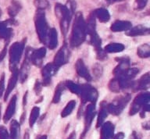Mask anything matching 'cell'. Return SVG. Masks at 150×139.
<instances>
[{"mask_svg": "<svg viewBox=\"0 0 150 139\" xmlns=\"http://www.w3.org/2000/svg\"><path fill=\"white\" fill-rule=\"evenodd\" d=\"M16 95H13V96L12 97L9 105L7 106L6 110L4 116H3V120H4L5 123H6L12 117V116L13 115L14 113H15V110H16Z\"/></svg>", "mask_w": 150, "mask_h": 139, "instance_id": "obj_10", "label": "cell"}, {"mask_svg": "<svg viewBox=\"0 0 150 139\" xmlns=\"http://www.w3.org/2000/svg\"><path fill=\"white\" fill-rule=\"evenodd\" d=\"M94 116H95V106L94 104H90L87 107L86 116H85V130H84V134H85L87 130L88 129Z\"/></svg>", "mask_w": 150, "mask_h": 139, "instance_id": "obj_11", "label": "cell"}, {"mask_svg": "<svg viewBox=\"0 0 150 139\" xmlns=\"http://www.w3.org/2000/svg\"><path fill=\"white\" fill-rule=\"evenodd\" d=\"M57 69L58 68L54 66L53 64H48L46 66H44L42 71L44 86H47L50 84L52 76L56 73V71H57Z\"/></svg>", "mask_w": 150, "mask_h": 139, "instance_id": "obj_5", "label": "cell"}, {"mask_svg": "<svg viewBox=\"0 0 150 139\" xmlns=\"http://www.w3.org/2000/svg\"><path fill=\"white\" fill-rule=\"evenodd\" d=\"M18 70L17 69H14L13 71H12L13 72V74H12L11 78L9 79V83H8V86H7L6 91V93H5L4 96V100L6 101L7 98L9 97V94L11 93V92L13 90V88L16 86V83H17V80H18Z\"/></svg>", "mask_w": 150, "mask_h": 139, "instance_id": "obj_9", "label": "cell"}, {"mask_svg": "<svg viewBox=\"0 0 150 139\" xmlns=\"http://www.w3.org/2000/svg\"><path fill=\"white\" fill-rule=\"evenodd\" d=\"M130 139H141L140 136L138 135V134H137L136 132H133L132 134L131 135V138Z\"/></svg>", "mask_w": 150, "mask_h": 139, "instance_id": "obj_28", "label": "cell"}, {"mask_svg": "<svg viewBox=\"0 0 150 139\" xmlns=\"http://www.w3.org/2000/svg\"><path fill=\"white\" fill-rule=\"evenodd\" d=\"M65 85L73 92V93H74V94L77 95H80L81 89V86L76 85L75 83L72 82V81H67V82L65 84Z\"/></svg>", "mask_w": 150, "mask_h": 139, "instance_id": "obj_21", "label": "cell"}, {"mask_svg": "<svg viewBox=\"0 0 150 139\" xmlns=\"http://www.w3.org/2000/svg\"><path fill=\"white\" fill-rule=\"evenodd\" d=\"M65 84L63 82H60L56 86V91H55V93H54L53 99H52V102L53 103H58L59 102L61 99V95H62L63 92L65 89Z\"/></svg>", "mask_w": 150, "mask_h": 139, "instance_id": "obj_13", "label": "cell"}, {"mask_svg": "<svg viewBox=\"0 0 150 139\" xmlns=\"http://www.w3.org/2000/svg\"><path fill=\"white\" fill-rule=\"evenodd\" d=\"M149 101V93L141 94L138 95L134 100L133 105L131 106V111H130V115H134V113H137L141 108V106L148 104Z\"/></svg>", "mask_w": 150, "mask_h": 139, "instance_id": "obj_4", "label": "cell"}, {"mask_svg": "<svg viewBox=\"0 0 150 139\" xmlns=\"http://www.w3.org/2000/svg\"><path fill=\"white\" fill-rule=\"evenodd\" d=\"M75 69H76V71H77V74L79 76H81V78H84V79H86L87 80H91V77L90 75V73L88 71V69L84 65V62L82 59H78L75 64Z\"/></svg>", "mask_w": 150, "mask_h": 139, "instance_id": "obj_8", "label": "cell"}, {"mask_svg": "<svg viewBox=\"0 0 150 139\" xmlns=\"http://www.w3.org/2000/svg\"><path fill=\"white\" fill-rule=\"evenodd\" d=\"M67 56H66V52L64 48H62L59 51L55 56V59H54L53 65L56 67L59 68V66L63 65L67 62Z\"/></svg>", "mask_w": 150, "mask_h": 139, "instance_id": "obj_12", "label": "cell"}, {"mask_svg": "<svg viewBox=\"0 0 150 139\" xmlns=\"http://www.w3.org/2000/svg\"><path fill=\"white\" fill-rule=\"evenodd\" d=\"M30 70V63H29V57H28V52H26L25 59L21 66V71H18V79L20 78L21 83H23L27 80Z\"/></svg>", "mask_w": 150, "mask_h": 139, "instance_id": "obj_7", "label": "cell"}, {"mask_svg": "<svg viewBox=\"0 0 150 139\" xmlns=\"http://www.w3.org/2000/svg\"><path fill=\"white\" fill-rule=\"evenodd\" d=\"M35 93L37 95H39L40 92H42V85L40 84L39 80H36V83H35Z\"/></svg>", "mask_w": 150, "mask_h": 139, "instance_id": "obj_26", "label": "cell"}, {"mask_svg": "<svg viewBox=\"0 0 150 139\" xmlns=\"http://www.w3.org/2000/svg\"><path fill=\"white\" fill-rule=\"evenodd\" d=\"M38 139H47V137L45 135V136H42V137H39Z\"/></svg>", "mask_w": 150, "mask_h": 139, "instance_id": "obj_29", "label": "cell"}, {"mask_svg": "<svg viewBox=\"0 0 150 139\" xmlns=\"http://www.w3.org/2000/svg\"><path fill=\"white\" fill-rule=\"evenodd\" d=\"M137 54L141 58H148L150 56V47L147 44L141 45L137 50Z\"/></svg>", "mask_w": 150, "mask_h": 139, "instance_id": "obj_16", "label": "cell"}, {"mask_svg": "<svg viewBox=\"0 0 150 139\" xmlns=\"http://www.w3.org/2000/svg\"><path fill=\"white\" fill-rule=\"evenodd\" d=\"M93 73L96 76V78H100L103 73V67L99 64H96L93 66Z\"/></svg>", "mask_w": 150, "mask_h": 139, "instance_id": "obj_23", "label": "cell"}, {"mask_svg": "<svg viewBox=\"0 0 150 139\" xmlns=\"http://www.w3.org/2000/svg\"><path fill=\"white\" fill-rule=\"evenodd\" d=\"M24 47V41L22 43L16 42L12 45L9 49V69L13 71L16 69V65L20 61Z\"/></svg>", "mask_w": 150, "mask_h": 139, "instance_id": "obj_1", "label": "cell"}, {"mask_svg": "<svg viewBox=\"0 0 150 139\" xmlns=\"http://www.w3.org/2000/svg\"><path fill=\"white\" fill-rule=\"evenodd\" d=\"M10 131H11V139H18L20 125L16 120L12 121L10 124Z\"/></svg>", "mask_w": 150, "mask_h": 139, "instance_id": "obj_18", "label": "cell"}, {"mask_svg": "<svg viewBox=\"0 0 150 139\" xmlns=\"http://www.w3.org/2000/svg\"><path fill=\"white\" fill-rule=\"evenodd\" d=\"M113 131V125L110 123H106L104 124L102 133V139H110L112 137V132Z\"/></svg>", "mask_w": 150, "mask_h": 139, "instance_id": "obj_14", "label": "cell"}, {"mask_svg": "<svg viewBox=\"0 0 150 139\" xmlns=\"http://www.w3.org/2000/svg\"><path fill=\"white\" fill-rule=\"evenodd\" d=\"M39 108L38 107H34L31 110L30 116V120H29V124L30 127H32L33 125L35 124V121L37 120L38 116L39 115Z\"/></svg>", "mask_w": 150, "mask_h": 139, "instance_id": "obj_20", "label": "cell"}, {"mask_svg": "<svg viewBox=\"0 0 150 139\" xmlns=\"http://www.w3.org/2000/svg\"><path fill=\"white\" fill-rule=\"evenodd\" d=\"M130 99L131 98H130V95H128L120 98L118 100L115 101L117 102H112V103L108 105V106L106 107L107 108V111L110 112V113H112V114L118 115L123 110L124 106H126V105L129 102Z\"/></svg>", "mask_w": 150, "mask_h": 139, "instance_id": "obj_2", "label": "cell"}, {"mask_svg": "<svg viewBox=\"0 0 150 139\" xmlns=\"http://www.w3.org/2000/svg\"><path fill=\"white\" fill-rule=\"evenodd\" d=\"M46 54V50L45 48H41L38 50H36L30 54L29 59L34 65L37 66H40L42 64V59Z\"/></svg>", "mask_w": 150, "mask_h": 139, "instance_id": "obj_6", "label": "cell"}, {"mask_svg": "<svg viewBox=\"0 0 150 139\" xmlns=\"http://www.w3.org/2000/svg\"><path fill=\"white\" fill-rule=\"evenodd\" d=\"M149 73H147L142 76V78L139 80L136 88L138 90L144 89L149 87Z\"/></svg>", "mask_w": 150, "mask_h": 139, "instance_id": "obj_17", "label": "cell"}, {"mask_svg": "<svg viewBox=\"0 0 150 139\" xmlns=\"http://www.w3.org/2000/svg\"><path fill=\"white\" fill-rule=\"evenodd\" d=\"M124 49V46L122 44H118V43H112L105 46V52H120Z\"/></svg>", "mask_w": 150, "mask_h": 139, "instance_id": "obj_15", "label": "cell"}, {"mask_svg": "<svg viewBox=\"0 0 150 139\" xmlns=\"http://www.w3.org/2000/svg\"><path fill=\"white\" fill-rule=\"evenodd\" d=\"M5 89V73H3L0 78V98L2 95V93Z\"/></svg>", "mask_w": 150, "mask_h": 139, "instance_id": "obj_25", "label": "cell"}, {"mask_svg": "<svg viewBox=\"0 0 150 139\" xmlns=\"http://www.w3.org/2000/svg\"><path fill=\"white\" fill-rule=\"evenodd\" d=\"M6 52H7V46L6 45H5V47L3 48V49L2 50V52H0V62L2 61V59L5 58L6 55Z\"/></svg>", "mask_w": 150, "mask_h": 139, "instance_id": "obj_27", "label": "cell"}, {"mask_svg": "<svg viewBox=\"0 0 150 139\" xmlns=\"http://www.w3.org/2000/svg\"><path fill=\"white\" fill-rule=\"evenodd\" d=\"M0 139H9V134L4 127H0Z\"/></svg>", "mask_w": 150, "mask_h": 139, "instance_id": "obj_24", "label": "cell"}, {"mask_svg": "<svg viewBox=\"0 0 150 139\" xmlns=\"http://www.w3.org/2000/svg\"><path fill=\"white\" fill-rule=\"evenodd\" d=\"M76 106V102L74 100H71L68 102V104L66 106V107L64 108L63 111H62V113H61V116H63V117H66V116H67L68 115H70L71 112L74 110V108Z\"/></svg>", "mask_w": 150, "mask_h": 139, "instance_id": "obj_19", "label": "cell"}, {"mask_svg": "<svg viewBox=\"0 0 150 139\" xmlns=\"http://www.w3.org/2000/svg\"><path fill=\"white\" fill-rule=\"evenodd\" d=\"M107 108H106V105L105 106H102L101 110L99 112V116L98 118V122H97V127H99V125L103 122V120L106 116H107Z\"/></svg>", "mask_w": 150, "mask_h": 139, "instance_id": "obj_22", "label": "cell"}, {"mask_svg": "<svg viewBox=\"0 0 150 139\" xmlns=\"http://www.w3.org/2000/svg\"><path fill=\"white\" fill-rule=\"evenodd\" d=\"M81 89L80 95H81L82 102H95L97 99V92H96V88L91 87L90 85H83Z\"/></svg>", "mask_w": 150, "mask_h": 139, "instance_id": "obj_3", "label": "cell"}]
</instances>
